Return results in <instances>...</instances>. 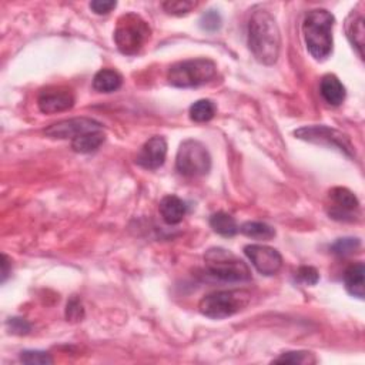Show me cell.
Returning a JSON list of instances; mask_svg holds the SVG:
<instances>
[{"instance_id": "22", "label": "cell", "mask_w": 365, "mask_h": 365, "mask_svg": "<svg viewBox=\"0 0 365 365\" xmlns=\"http://www.w3.org/2000/svg\"><path fill=\"white\" fill-rule=\"evenodd\" d=\"M216 104L209 100V99H203V100H197L195 103L191 104L190 107V119L195 123H206L210 122L214 116H216Z\"/></svg>"}, {"instance_id": "26", "label": "cell", "mask_w": 365, "mask_h": 365, "mask_svg": "<svg viewBox=\"0 0 365 365\" xmlns=\"http://www.w3.org/2000/svg\"><path fill=\"white\" fill-rule=\"evenodd\" d=\"M195 2H188V0H168V2L163 3V9L168 15L175 16H183L190 13L195 8Z\"/></svg>"}, {"instance_id": "13", "label": "cell", "mask_w": 365, "mask_h": 365, "mask_svg": "<svg viewBox=\"0 0 365 365\" xmlns=\"http://www.w3.org/2000/svg\"><path fill=\"white\" fill-rule=\"evenodd\" d=\"M330 199L335 204L334 211H331V216H334V218H339V217L344 216L346 213H352V211L358 210V207H359V202L357 199V195L346 187L331 188L330 190Z\"/></svg>"}, {"instance_id": "7", "label": "cell", "mask_w": 365, "mask_h": 365, "mask_svg": "<svg viewBox=\"0 0 365 365\" xmlns=\"http://www.w3.org/2000/svg\"><path fill=\"white\" fill-rule=\"evenodd\" d=\"M176 168L184 177H203L211 170V156L202 142L188 138L180 145Z\"/></svg>"}, {"instance_id": "5", "label": "cell", "mask_w": 365, "mask_h": 365, "mask_svg": "<svg viewBox=\"0 0 365 365\" xmlns=\"http://www.w3.org/2000/svg\"><path fill=\"white\" fill-rule=\"evenodd\" d=\"M251 301V294L245 290H222L207 294L202 298L199 310L213 320H224L245 310Z\"/></svg>"}, {"instance_id": "28", "label": "cell", "mask_w": 365, "mask_h": 365, "mask_svg": "<svg viewBox=\"0 0 365 365\" xmlns=\"http://www.w3.org/2000/svg\"><path fill=\"white\" fill-rule=\"evenodd\" d=\"M295 278L304 286H316L320 279V274L314 267L302 266L297 270Z\"/></svg>"}, {"instance_id": "24", "label": "cell", "mask_w": 365, "mask_h": 365, "mask_svg": "<svg viewBox=\"0 0 365 365\" xmlns=\"http://www.w3.org/2000/svg\"><path fill=\"white\" fill-rule=\"evenodd\" d=\"M361 245L359 238L357 237H344V238H339L332 245H331V251L334 254L340 256V257H346L352 254L355 252Z\"/></svg>"}, {"instance_id": "11", "label": "cell", "mask_w": 365, "mask_h": 365, "mask_svg": "<svg viewBox=\"0 0 365 365\" xmlns=\"http://www.w3.org/2000/svg\"><path fill=\"white\" fill-rule=\"evenodd\" d=\"M38 106L44 115L62 113L74 106V95L65 88H46L38 97Z\"/></svg>"}, {"instance_id": "12", "label": "cell", "mask_w": 365, "mask_h": 365, "mask_svg": "<svg viewBox=\"0 0 365 365\" xmlns=\"http://www.w3.org/2000/svg\"><path fill=\"white\" fill-rule=\"evenodd\" d=\"M167 156V142L161 136H154L149 138L147 142L142 146L140 152L137 153L136 163L146 168V170H157L160 168Z\"/></svg>"}, {"instance_id": "6", "label": "cell", "mask_w": 365, "mask_h": 365, "mask_svg": "<svg viewBox=\"0 0 365 365\" xmlns=\"http://www.w3.org/2000/svg\"><path fill=\"white\" fill-rule=\"evenodd\" d=\"M150 26L142 16L136 13H126L117 20L115 42L123 54L133 56L140 53L150 40Z\"/></svg>"}, {"instance_id": "9", "label": "cell", "mask_w": 365, "mask_h": 365, "mask_svg": "<svg viewBox=\"0 0 365 365\" xmlns=\"http://www.w3.org/2000/svg\"><path fill=\"white\" fill-rule=\"evenodd\" d=\"M245 256L263 275H274L283 266V257L279 252L268 245L250 244L244 247Z\"/></svg>"}, {"instance_id": "29", "label": "cell", "mask_w": 365, "mask_h": 365, "mask_svg": "<svg viewBox=\"0 0 365 365\" xmlns=\"http://www.w3.org/2000/svg\"><path fill=\"white\" fill-rule=\"evenodd\" d=\"M66 317L67 321H81V318L84 317V310H83V305L77 298H72L67 302V308H66Z\"/></svg>"}, {"instance_id": "16", "label": "cell", "mask_w": 365, "mask_h": 365, "mask_svg": "<svg viewBox=\"0 0 365 365\" xmlns=\"http://www.w3.org/2000/svg\"><path fill=\"white\" fill-rule=\"evenodd\" d=\"M364 274L365 267L362 263H355L350 266L344 273V284L346 290L350 295L364 300L365 290H364Z\"/></svg>"}, {"instance_id": "23", "label": "cell", "mask_w": 365, "mask_h": 365, "mask_svg": "<svg viewBox=\"0 0 365 365\" xmlns=\"http://www.w3.org/2000/svg\"><path fill=\"white\" fill-rule=\"evenodd\" d=\"M273 362L275 364H298V365H310L316 364L317 358L313 352L308 351H289L275 358Z\"/></svg>"}, {"instance_id": "32", "label": "cell", "mask_w": 365, "mask_h": 365, "mask_svg": "<svg viewBox=\"0 0 365 365\" xmlns=\"http://www.w3.org/2000/svg\"><path fill=\"white\" fill-rule=\"evenodd\" d=\"M9 259L6 254L2 256V283H5L6 279H8V275H9Z\"/></svg>"}, {"instance_id": "8", "label": "cell", "mask_w": 365, "mask_h": 365, "mask_svg": "<svg viewBox=\"0 0 365 365\" xmlns=\"http://www.w3.org/2000/svg\"><path fill=\"white\" fill-rule=\"evenodd\" d=\"M294 134L297 138L304 140V142L336 149L350 157L354 156V147L350 137L335 129L327 126H308L298 129Z\"/></svg>"}, {"instance_id": "19", "label": "cell", "mask_w": 365, "mask_h": 365, "mask_svg": "<svg viewBox=\"0 0 365 365\" xmlns=\"http://www.w3.org/2000/svg\"><path fill=\"white\" fill-rule=\"evenodd\" d=\"M210 226L217 234L222 237H234L240 232V227L237 226V221L234 220V217L224 211H218L211 216Z\"/></svg>"}, {"instance_id": "20", "label": "cell", "mask_w": 365, "mask_h": 365, "mask_svg": "<svg viewBox=\"0 0 365 365\" xmlns=\"http://www.w3.org/2000/svg\"><path fill=\"white\" fill-rule=\"evenodd\" d=\"M364 17L361 15H351V17L347 20V36L352 44V47L357 49L359 58L362 59V49H364Z\"/></svg>"}, {"instance_id": "31", "label": "cell", "mask_w": 365, "mask_h": 365, "mask_svg": "<svg viewBox=\"0 0 365 365\" xmlns=\"http://www.w3.org/2000/svg\"><path fill=\"white\" fill-rule=\"evenodd\" d=\"M8 325L10 327L12 332L17 334V335H23V334H27L31 331V324L23 318H10L8 321Z\"/></svg>"}, {"instance_id": "17", "label": "cell", "mask_w": 365, "mask_h": 365, "mask_svg": "<svg viewBox=\"0 0 365 365\" xmlns=\"http://www.w3.org/2000/svg\"><path fill=\"white\" fill-rule=\"evenodd\" d=\"M123 84V77L119 72L111 69H103L96 73L93 79V89L100 93L117 92Z\"/></svg>"}, {"instance_id": "15", "label": "cell", "mask_w": 365, "mask_h": 365, "mask_svg": "<svg viewBox=\"0 0 365 365\" xmlns=\"http://www.w3.org/2000/svg\"><path fill=\"white\" fill-rule=\"evenodd\" d=\"M320 93L325 103H328L330 106L343 104L347 96L344 84L334 74H327L323 77L320 84Z\"/></svg>"}, {"instance_id": "18", "label": "cell", "mask_w": 365, "mask_h": 365, "mask_svg": "<svg viewBox=\"0 0 365 365\" xmlns=\"http://www.w3.org/2000/svg\"><path fill=\"white\" fill-rule=\"evenodd\" d=\"M104 138H106V136H104L103 130L84 133V134L72 140V147L77 153H83V154L93 153L103 145Z\"/></svg>"}, {"instance_id": "3", "label": "cell", "mask_w": 365, "mask_h": 365, "mask_svg": "<svg viewBox=\"0 0 365 365\" xmlns=\"http://www.w3.org/2000/svg\"><path fill=\"white\" fill-rule=\"evenodd\" d=\"M204 264L210 275L221 279V282L243 283L251 279L248 266L226 248L213 247L207 250L204 254Z\"/></svg>"}, {"instance_id": "10", "label": "cell", "mask_w": 365, "mask_h": 365, "mask_svg": "<svg viewBox=\"0 0 365 365\" xmlns=\"http://www.w3.org/2000/svg\"><path fill=\"white\" fill-rule=\"evenodd\" d=\"M103 130L102 123L89 119V117H74V119H67L51 124L44 130V134L50 138H76L84 133L90 131H99Z\"/></svg>"}, {"instance_id": "21", "label": "cell", "mask_w": 365, "mask_h": 365, "mask_svg": "<svg viewBox=\"0 0 365 365\" xmlns=\"http://www.w3.org/2000/svg\"><path fill=\"white\" fill-rule=\"evenodd\" d=\"M240 232L250 238L263 240V241H268V240H273L275 237V230L271 226H268V224L260 222V221L244 222L243 226L240 227Z\"/></svg>"}, {"instance_id": "30", "label": "cell", "mask_w": 365, "mask_h": 365, "mask_svg": "<svg viewBox=\"0 0 365 365\" xmlns=\"http://www.w3.org/2000/svg\"><path fill=\"white\" fill-rule=\"evenodd\" d=\"M116 6H117V3L113 2V0H95V2L90 3V9L96 15H107L113 10Z\"/></svg>"}, {"instance_id": "25", "label": "cell", "mask_w": 365, "mask_h": 365, "mask_svg": "<svg viewBox=\"0 0 365 365\" xmlns=\"http://www.w3.org/2000/svg\"><path fill=\"white\" fill-rule=\"evenodd\" d=\"M20 361L23 364L29 365H50L53 364V358L46 351H38V350H27L20 352Z\"/></svg>"}, {"instance_id": "27", "label": "cell", "mask_w": 365, "mask_h": 365, "mask_svg": "<svg viewBox=\"0 0 365 365\" xmlns=\"http://www.w3.org/2000/svg\"><path fill=\"white\" fill-rule=\"evenodd\" d=\"M221 23H222L221 15L218 13V10H214V9L204 12L200 17V27L204 32L214 33V32L220 31Z\"/></svg>"}, {"instance_id": "14", "label": "cell", "mask_w": 365, "mask_h": 365, "mask_svg": "<svg viewBox=\"0 0 365 365\" xmlns=\"http://www.w3.org/2000/svg\"><path fill=\"white\" fill-rule=\"evenodd\" d=\"M159 211H160L161 218L167 224L175 226V224L181 222L183 218L186 217L187 206L180 197H177V195L170 194V195H165V197H163L159 206Z\"/></svg>"}, {"instance_id": "2", "label": "cell", "mask_w": 365, "mask_h": 365, "mask_svg": "<svg viewBox=\"0 0 365 365\" xmlns=\"http://www.w3.org/2000/svg\"><path fill=\"white\" fill-rule=\"evenodd\" d=\"M335 17L325 9L308 12L302 22L307 50L318 62L327 60L332 51V27Z\"/></svg>"}, {"instance_id": "4", "label": "cell", "mask_w": 365, "mask_h": 365, "mask_svg": "<svg viewBox=\"0 0 365 365\" xmlns=\"http://www.w3.org/2000/svg\"><path fill=\"white\" fill-rule=\"evenodd\" d=\"M217 74V66L206 58L188 59L175 63L167 73V80L175 88H199L211 81Z\"/></svg>"}, {"instance_id": "1", "label": "cell", "mask_w": 365, "mask_h": 365, "mask_svg": "<svg viewBox=\"0 0 365 365\" xmlns=\"http://www.w3.org/2000/svg\"><path fill=\"white\" fill-rule=\"evenodd\" d=\"M248 47L261 65L271 66L278 60L282 35L270 12L263 9L252 12L248 22Z\"/></svg>"}]
</instances>
